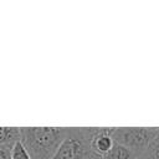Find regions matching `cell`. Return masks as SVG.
I'll list each match as a JSON object with an SVG mask.
<instances>
[{
	"instance_id": "277c9868",
	"label": "cell",
	"mask_w": 159,
	"mask_h": 159,
	"mask_svg": "<svg viewBox=\"0 0 159 159\" xmlns=\"http://www.w3.org/2000/svg\"><path fill=\"white\" fill-rule=\"evenodd\" d=\"M114 145V140L111 135V128H96L91 139V149L98 157H104Z\"/></svg>"
},
{
	"instance_id": "5b68a950",
	"label": "cell",
	"mask_w": 159,
	"mask_h": 159,
	"mask_svg": "<svg viewBox=\"0 0 159 159\" xmlns=\"http://www.w3.org/2000/svg\"><path fill=\"white\" fill-rule=\"evenodd\" d=\"M20 127H0V145L11 148L15 143L20 142Z\"/></svg>"
},
{
	"instance_id": "9c48e42d",
	"label": "cell",
	"mask_w": 159,
	"mask_h": 159,
	"mask_svg": "<svg viewBox=\"0 0 159 159\" xmlns=\"http://www.w3.org/2000/svg\"><path fill=\"white\" fill-rule=\"evenodd\" d=\"M10 147L0 145V159H11L10 158Z\"/></svg>"
},
{
	"instance_id": "3957f363",
	"label": "cell",
	"mask_w": 159,
	"mask_h": 159,
	"mask_svg": "<svg viewBox=\"0 0 159 159\" xmlns=\"http://www.w3.org/2000/svg\"><path fill=\"white\" fill-rule=\"evenodd\" d=\"M155 133H157V128H144V127L111 128V135L114 143H118L130 149L137 155V159L148 148Z\"/></svg>"
},
{
	"instance_id": "6da1fadb",
	"label": "cell",
	"mask_w": 159,
	"mask_h": 159,
	"mask_svg": "<svg viewBox=\"0 0 159 159\" xmlns=\"http://www.w3.org/2000/svg\"><path fill=\"white\" fill-rule=\"evenodd\" d=\"M67 129L65 127H20V142L31 159H52Z\"/></svg>"
},
{
	"instance_id": "ba28073f",
	"label": "cell",
	"mask_w": 159,
	"mask_h": 159,
	"mask_svg": "<svg viewBox=\"0 0 159 159\" xmlns=\"http://www.w3.org/2000/svg\"><path fill=\"white\" fill-rule=\"evenodd\" d=\"M10 158L11 159H31L30 154L21 144V142L15 143L10 149Z\"/></svg>"
},
{
	"instance_id": "8992f818",
	"label": "cell",
	"mask_w": 159,
	"mask_h": 159,
	"mask_svg": "<svg viewBox=\"0 0 159 159\" xmlns=\"http://www.w3.org/2000/svg\"><path fill=\"white\" fill-rule=\"evenodd\" d=\"M101 159H137V155L127 147L114 143L113 148Z\"/></svg>"
},
{
	"instance_id": "30bf717a",
	"label": "cell",
	"mask_w": 159,
	"mask_h": 159,
	"mask_svg": "<svg viewBox=\"0 0 159 159\" xmlns=\"http://www.w3.org/2000/svg\"><path fill=\"white\" fill-rule=\"evenodd\" d=\"M158 130H159V128H158Z\"/></svg>"
},
{
	"instance_id": "52a82bcc",
	"label": "cell",
	"mask_w": 159,
	"mask_h": 159,
	"mask_svg": "<svg viewBox=\"0 0 159 159\" xmlns=\"http://www.w3.org/2000/svg\"><path fill=\"white\" fill-rule=\"evenodd\" d=\"M138 159H159V130L157 128V133L152 142L149 143L148 148L142 153Z\"/></svg>"
},
{
	"instance_id": "7a4b0ae2",
	"label": "cell",
	"mask_w": 159,
	"mask_h": 159,
	"mask_svg": "<svg viewBox=\"0 0 159 159\" xmlns=\"http://www.w3.org/2000/svg\"><path fill=\"white\" fill-rule=\"evenodd\" d=\"M96 128H68L52 159H101L91 149V139Z\"/></svg>"
}]
</instances>
